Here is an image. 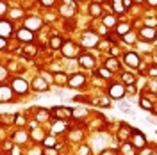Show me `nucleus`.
I'll return each mask as SVG.
<instances>
[{
    "label": "nucleus",
    "mask_w": 157,
    "mask_h": 155,
    "mask_svg": "<svg viewBox=\"0 0 157 155\" xmlns=\"http://www.w3.org/2000/svg\"><path fill=\"white\" fill-rule=\"evenodd\" d=\"M63 55H64V57H75V55H77V47H75V45H73V43H64V45H63Z\"/></svg>",
    "instance_id": "obj_3"
},
{
    "label": "nucleus",
    "mask_w": 157,
    "mask_h": 155,
    "mask_svg": "<svg viewBox=\"0 0 157 155\" xmlns=\"http://www.w3.org/2000/svg\"><path fill=\"white\" fill-rule=\"evenodd\" d=\"M123 61H125V64H128L130 68H136L137 64H139V57H137L136 52H128V54H125Z\"/></svg>",
    "instance_id": "obj_5"
},
{
    "label": "nucleus",
    "mask_w": 157,
    "mask_h": 155,
    "mask_svg": "<svg viewBox=\"0 0 157 155\" xmlns=\"http://www.w3.org/2000/svg\"><path fill=\"white\" fill-rule=\"evenodd\" d=\"M11 32H13V25H11L9 21L2 20V23H0V36H2V38H7Z\"/></svg>",
    "instance_id": "obj_7"
},
{
    "label": "nucleus",
    "mask_w": 157,
    "mask_h": 155,
    "mask_svg": "<svg viewBox=\"0 0 157 155\" xmlns=\"http://www.w3.org/2000/svg\"><path fill=\"white\" fill-rule=\"evenodd\" d=\"M82 43L86 45V47H93V45H97L98 43V36H95V34H84V38H82Z\"/></svg>",
    "instance_id": "obj_10"
},
{
    "label": "nucleus",
    "mask_w": 157,
    "mask_h": 155,
    "mask_svg": "<svg viewBox=\"0 0 157 155\" xmlns=\"http://www.w3.org/2000/svg\"><path fill=\"white\" fill-rule=\"evenodd\" d=\"M104 25H105V27H114V25H116V18H114V16H105V18H104Z\"/></svg>",
    "instance_id": "obj_22"
},
{
    "label": "nucleus",
    "mask_w": 157,
    "mask_h": 155,
    "mask_svg": "<svg viewBox=\"0 0 157 155\" xmlns=\"http://www.w3.org/2000/svg\"><path fill=\"white\" fill-rule=\"evenodd\" d=\"M52 114H57V116H71L73 112L68 109H52Z\"/></svg>",
    "instance_id": "obj_17"
},
{
    "label": "nucleus",
    "mask_w": 157,
    "mask_h": 155,
    "mask_svg": "<svg viewBox=\"0 0 157 155\" xmlns=\"http://www.w3.org/2000/svg\"><path fill=\"white\" fill-rule=\"evenodd\" d=\"M116 30H118V34H121V36H123V34H127V32H128V25H127V23H120V25L116 27Z\"/></svg>",
    "instance_id": "obj_25"
},
{
    "label": "nucleus",
    "mask_w": 157,
    "mask_h": 155,
    "mask_svg": "<svg viewBox=\"0 0 157 155\" xmlns=\"http://www.w3.org/2000/svg\"><path fill=\"white\" fill-rule=\"evenodd\" d=\"M27 139V134H23V132H18L16 134V143H23Z\"/></svg>",
    "instance_id": "obj_29"
},
{
    "label": "nucleus",
    "mask_w": 157,
    "mask_h": 155,
    "mask_svg": "<svg viewBox=\"0 0 157 155\" xmlns=\"http://www.w3.org/2000/svg\"><path fill=\"white\" fill-rule=\"evenodd\" d=\"M34 86H36V89H41V91H45L47 87H48V84L43 80V78H36V82H34Z\"/></svg>",
    "instance_id": "obj_21"
},
{
    "label": "nucleus",
    "mask_w": 157,
    "mask_h": 155,
    "mask_svg": "<svg viewBox=\"0 0 157 155\" xmlns=\"http://www.w3.org/2000/svg\"><path fill=\"white\" fill-rule=\"evenodd\" d=\"M118 137H120V139H127V137H128V128H127V130H125V128H121V130H120V134H118Z\"/></svg>",
    "instance_id": "obj_30"
},
{
    "label": "nucleus",
    "mask_w": 157,
    "mask_h": 155,
    "mask_svg": "<svg viewBox=\"0 0 157 155\" xmlns=\"http://www.w3.org/2000/svg\"><path fill=\"white\" fill-rule=\"evenodd\" d=\"M98 75H100V77H104V78H107V77H111V70L100 68V70H98Z\"/></svg>",
    "instance_id": "obj_27"
},
{
    "label": "nucleus",
    "mask_w": 157,
    "mask_h": 155,
    "mask_svg": "<svg viewBox=\"0 0 157 155\" xmlns=\"http://www.w3.org/2000/svg\"><path fill=\"white\" fill-rule=\"evenodd\" d=\"M105 68L111 70V71H116V70L120 68V64H118V61L114 57H109L107 61H105Z\"/></svg>",
    "instance_id": "obj_14"
},
{
    "label": "nucleus",
    "mask_w": 157,
    "mask_h": 155,
    "mask_svg": "<svg viewBox=\"0 0 157 155\" xmlns=\"http://www.w3.org/2000/svg\"><path fill=\"white\" fill-rule=\"evenodd\" d=\"M25 27H27L29 30L39 29V27H41V20H38V18H29L27 21H25Z\"/></svg>",
    "instance_id": "obj_13"
},
{
    "label": "nucleus",
    "mask_w": 157,
    "mask_h": 155,
    "mask_svg": "<svg viewBox=\"0 0 157 155\" xmlns=\"http://www.w3.org/2000/svg\"><path fill=\"white\" fill-rule=\"evenodd\" d=\"M113 6H114V11L116 13H123V0H114Z\"/></svg>",
    "instance_id": "obj_24"
},
{
    "label": "nucleus",
    "mask_w": 157,
    "mask_h": 155,
    "mask_svg": "<svg viewBox=\"0 0 157 155\" xmlns=\"http://www.w3.org/2000/svg\"><path fill=\"white\" fill-rule=\"evenodd\" d=\"M50 47H52V48H63V41H61V38H59V36H54V38L50 39Z\"/></svg>",
    "instance_id": "obj_16"
},
{
    "label": "nucleus",
    "mask_w": 157,
    "mask_h": 155,
    "mask_svg": "<svg viewBox=\"0 0 157 155\" xmlns=\"http://www.w3.org/2000/svg\"><path fill=\"white\" fill-rule=\"evenodd\" d=\"M121 152H123L125 155H134V146L125 143V145H121Z\"/></svg>",
    "instance_id": "obj_19"
},
{
    "label": "nucleus",
    "mask_w": 157,
    "mask_h": 155,
    "mask_svg": "<svg viewBox=\"0 0 157 155\" xmlns=\"http://www.w3.org/2000/svg\"><path fill=\"white\" fill-rule=\"evenodd\" d=\"M123 95H125V89H123V86H120V84H114V86L109 87V96L114 98V100H120V98H123Z\"/></svg>",
    "instance_id": "obj_1"
},
{
    "label": "nucleus",
    "mask_w": 157,
    "mask_h": 155,
    "mask_svg": "<svg viewBox=\"0 0 157 155\" xmlns=\"http://www.w3.org/2000/svg\"><path fill=\"white\" fill-rule=\"evenodd\" d=\"M13 87H7V86H2V89H0V100L2 102H7V100H11L13 98Z\"/></svg>",
    "instance_id": "obj_12"
},
{
    "label": "nucleus",
    "mask_w": 157,
    "mask_h": 155,
    "mask_svg": "<svg viewBox=\"0 0 157 155\" xmlns=\"http://www.w3.org/2000/svg\"><path fill=\"white\" fill-rule=\"evenodd\" d=\"M147 145V137H145V134H143V132H134V146H137V148H139V146H145Z\"/></svg>",
    "instance_id": "obj_11"
},
{
    "label": "nucleus",
    "mask_w": 157,
    "mask_h": 155,
    "mask_svg": "<svg viewBox=\"0 0 157 155\" xmlns=\"http://www.w3.org/2000/svg\"><path fill=\"white\" fill-rule=\"evenodd\" d=\"M134 2H137V4H139V2H143V0H134Z\"/></svg>",
    "instance_id": "obj_46"
},
{
    "label": "nucleus",
    "mask_w": 157,
    "mask_h": 155,
    "mask_svg": "<svg viewBox=\"0 0 157 155\" xmlns=\"http://www.w3.org/2000/svg\"><path fill=\"white\" fill-rule=\"evenodd\" d=\"M100 155H116V153H113V152H104V153H100Z\"/></svg>",
    "instance_id": "obj_45"
},
{
    "label": "nucleus",
    "mask_w": 157,
    "mask_h": 155,
    "mask_svg": "<svg viewBox=\"0 0 157 155\" xmlns=\"http://www.w3.org/2000/svg\"><path fill=\"white\" fill-rule=\"evenodd\" d=\"M73 114H75V116H84V114H86V109H75Z\"/></svg>",
    "instance_id": "obj_35"
},
{
    "label": "nucleus",
    "mask_w": 157,
    "mask_h": 155,
    "mask_svg": "<svg viewBox=\"0 0 157 155\" xmlns=\"http://www.w3.org/2000/svg\"><path fill=\"white\" fill-rule=\"evenodd\" d=\"M121 78H123V82H125V84H128V86H132V84L136 82L134 75H130V73H123V75H121Z\"/></svg>",
    "instance_id": "obj_20"
},
{
    "label": "nucleus",
    "mask_w": 157,
    "mask_h": 155,
    "mask_svg": "<svg viewBox=\"0 0 157 155\" xmlns=\"http://www.w3.org/2000/svg\"><path fill=\"white\" fill-rule=\"evenodd\" d=\"M86 82V78H84V75H80V73H77V75H73V77L68 80V84L71 87H78V86H82Z\"/></svg>",
    "instance_id": "obj_9"
},
{
    "label": "nucleus",
    "mask_w": 157,
    "mask_h": 155,
    "mask_svg": "<svg viewBox=\"0 0 157 155\" xmlns=\"http://www.w3.org/2000/svg\"><path fill=\"white\" fill-rule=\"evenodd\" d=\"M47 118H48V112H47V111H39L38 112V119L39 121H41V119H47Z\"/></svg>",
    "instance_id": "obj_31"
},
{
    "label": "nucleus",
    "mask_w": 157,
    "mask_h": 155,
    "mask_svg": "<svg viewBox=\"0 0 157 155\" xmlns=\"http://www.w3.org/2000/svg\"><path fill=\"white\" fill-rule=\"evenodd\" d=\"M148 4L150 6H157V0H148Z\"/></svg>",
    "instance_id": "obj_44"
},
{
    "label": "nucleus",
    "mask_w": 157,
    "mask_h": 155,
    "mask_svg": "<svg viewBox=\"0 0 157 155\" xmlns=\"http://www.w3.org/2000/svg\"><path fill=\"white\" fill-rule=\"evenodd\" d=\"M6 75H7V71H6V68H2V80L6 78Z\"/></svg>",
    "instance_id": "obj_43"
},
{
    "label": "nucleus",
    "mask_w": 157,
    "mask_h": 155,
    "mask_svg": "<svg viewBox=\"0 0 157 155\" xmlns=\"http://www.w3.org/2000/svg\"><path fill=\"white\" fill-rule=\"evenodd\" d=\"M89 13H91V16H100L102 14V6L100 4H91Z\"/></svg>",
    "instance_id": "obj_15"
},
{
    "label": "nucleus",
    "mask_w": 157,
    "mask_h": 155,
    "mask_svg": "<svg viewBox=\"0 0 157 155\" xmlns=\"http://www.w3.org/2000/svg\"><path fill=\"white\" fill-rule=\"evenodd\" d=\"M6 45H7V43H6V38H0V47L6 48Z\"/></svg>",
    "instance_id": "obj_40"
},
{
    "label": "nucleus",
    "mask_w": 157,
    "mask_h": 155,
    "mask_svg": "<svg viewBox=\"0 0 157 155\" xmlns=\"http://www.w3.org/2000/svg\"><path fill=\"white\" fill-rule=\"evenodd\" d=\"M148 73H150L152 77H157V66H152V68L148 70Z\"/></svg>",
    "instance_id": "obj_37"
},
{
    "label": "nucleus",
    "mask_w": 157,
    "mask_h": 155,
    "mask_svg": "<svg viewBox=\"0 0 157 155\" xmlns=\"http://www.w3.org/2000/svg\"><path fill=\"white\" fill-rule=\"evenodd\" d=\"M52 130H54V132H63V130H64V123H63V121H56V125H54Z\"/></svg>",
    "instance_id": "obj_28"
},
{
    "label": "nucleus",
    "mask_w": 157,
    "mask_h": 155,
    "mask_svg": "<svg viewBox=\"0 0 157 155\" xmlns=\"http://www.w3.org/2000/svg\"><path fill=\"white\" fill-rule=\"evenodd\" d=\"M154 25H157V20L148 18V20H147V27H152V29H154Z\"/></svg>",
    "instance_id": "obj_36"
},
{
    "label": "nucleus",
    "mask_w": 157,
    "mask_h": 155,
    "mask_svg": "<svg viewBox=\"0 0 157 155\" xmlns=\"http://www.w3.org/2000/svg\"><path fill=\"white\" fill-rule=\"evenodd\" d=\"M16 123H18V125H23V123H25V119H23L21 116H16Z\"/></svg>",
    "instance_id": "obj_39"
},
{
    "label": "nucleus",
    "mask_w": 157,
    "mask_h": 155,
    "mask_svg": "<svg viewBox=\"0 0 157 155\" xmlns=\"http://www.w3.org/2000/svg\"><path fill=\"white\" fill-rule=\"evenodd\" d=\"M78 155H89V146H80Z\"/></svg>",
    "instance_id": "obj_33"
},
{
    "label": "nucleus",
    "mask_w": 157,
    "mask_h": 155,
    "mask_svg": "<svg viewBox=\"0 0 157 155\" xmlns=\"http://www.w3.org/2000/svg\"><path fill=\"white\" fill-rule=\"evenodd\" d=\"M45 145L48 146V148H52V146L56 145V139H54V137H47V139H45Z\"/></svg>",
    "instance_id": "obj_32"
},
{
    "label": "nucleus",
    "mask_w": 157,
    "mask_h": 155,
    "mask_svg": "<svg viewBox=\"0 0 157 155\" xmlns=\"http://www.w3.org/2000/svg\"><path fill=\"white\" fill-rule=\"evenodd\" d=\"M139 105H141V109H145V111H152V102L148 98H141L139 100Z\"/></svg>",
    "instance_id": "obj_18"
},
{
    "label": "nucleus",
    "mask_w": 157,
    "mask_h": 155,
    "mask_svg": "<svg viewBox=\"0 0 157 155\" xmlns=\"http://www.w3.org/2000/svg\"><path fill=\"white\" fill-rule=\"evenodd\" d=\"M56 82H57L59 86L66 84V75H64V73H56Z\"/></svg>",
    "instance_id": "obj_23"
},
{
    "label": "nucleus",
    "mask_w": 157,
    "mask_h": 155,
    "mask_svg": "<svg viewBox=\"0 0 157 155\" xmlns=\"http://www.w3.org/2000/svg\"><path fill=\"white\" fill-rule=\"evenodd\" d=\"M123 39H125L127 43H132V41H134V36H132V34H125V36H123Z\"/></svg>",
    "instance_id": "obj_38"
},
{
    "label": "nucleus",
    "mask_w": 157,
    "mask_h": 155,
    "mask_svg": "<svg viewBox=\"0 0 157 155\" xmlns=\"http://www.w3.org/2000/svg\"><path fill=\"white\" fill-rule=\"evenodd\" d=\"M154 155H155V153H154Z\"/></svg>",
    "instance_id": "obj_47"
},
{
    "label": "nucleus",
    "mask_w": 157,
    "mask_h": 155,
    "mask_svg": "<svg viewBox=\"0 0 157 155\" xmlns=\"http://www.w3.org/2000/svg\"><path fill=\"white\" fill-rule=\"evenodd\" d=\"M13 89H14L16 93H27L29 84H27L23 78H14V80H13Z\"/></svg>",
    "instance_id": "obj_2"
},
{
    "label": "nucleus",
    "mask_w": 157,
    "mask_h": 155,
    "mask_svg": "<svg viewBox=\"0 0 157 155\" xmlns=\"http://www.w3.org/2000/svg\"><path fill=\"white\" fill-rule=\"evenodd\" d=\"M128 93H130V95H134V93H136V89H134V86H128Z\"/></svg>",
    "instance_id": "obj_42"
},
{
    "label": "nucleus",
    "mask_w": 157,
    "mask_h": 155,
    "mask_svg": "<svg viewBox=\"0 0 157 155\" xmlns=\"http://www.w3.org/2000/svg\"><path fill=\"white\" fill-rule=\"evenodd\" d=\"M43 153L45 155H57V150H56V148H47Z\"/></svg>",
    "instance_id": "obj_34"
},
{
    "label": "nucleus",
    "mask_w": 157,
    "mask_h": 155,
    "mask_svg": "<svg viewBox=\"0 0 157 155\" xmlns=\"http://www.w3.org/2000/svg\"><path fill=\"white\" fill-rule=\"evenodd\" d=\"M41 2H43L45 6H52V4H54V0H41Z\"/></svg>",
    "instance_id": "obj_41"
},
{
    "label": "nucleus",
    "mask_w": 157,
    "mask_h": 155,
    "mask_svg": "<svg viewBox=\"0 0 157 155\" xmlns=\"http://www.w3.org/2000/svg\"><path fill=\"white\" fill-rule=\"evenodd\" d=\"M32 30H29L27 27H23V29H20L18 30V39L20 41H23V43H30L32 41Z\"/></svg>",
    "instance_id": "obj_6"
},
{
    "label": "nucleus",
    "mask_w": 157,
    "mask_h": 155,
    "mask_svg": "<svg viewBox=\"0 0 157 155\" xmlns=\"http://www.w3.org/2000/svg\"><path fill=\"white\" fill-rule=\"evenodd\" d=\"M78 64L84 66V68H93L95 66V59L91 57V55H80L78 57Z\"/></svg>",
    "instance_id": "obj_8"
},
{
    "label": "nucleus",
    "mask_w": 157,
    "mask_h": 155,
    "mask_svg": "<svg viewBox=\"0 0 157 155\" xmlns=\"http://www.w3.org/2000/svg\"><path fill=\"white\" fill-rule=\"evenodd\" d=\"M139 36H141V39H145V41H154L157 38V32L152 27H145V29L139 32Z\"/></svg>",
    "instance_id": "obj_4"
},
{
    "label": "nucleus",
    "mask_w": 157,
    "mask_h": 155,
    "mask_svg": "<svg viewBox=\"0 0 157 155\" xmlns=\"http://www.w3.org/2000/svg\"><path fill=\"white\" fill-rule=\"evenodd\" d=\"M61 13H63L64 16H71V14H73V7H70L68 9V4H64V6L61 7Z\"/></svg>",
    "instance_id": "obj_26"
}]
</instances>
